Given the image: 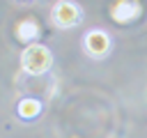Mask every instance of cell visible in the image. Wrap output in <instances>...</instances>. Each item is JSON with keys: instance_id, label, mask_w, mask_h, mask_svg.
Masks as SVG:
<instances>
[{"instance_id": "obj_2", "label": "cell", "mask_w": 147, "mask_h": 138, "mask_svg": "<svg viewBox=\"0 0 147 138\" xmlns=\"http://www.w3.org/2000/svg\"><path fill=\"white\" fill-rule=\"evenodd\" d=\"M53 21H55V25H60V28H71V25H76V23L80 21V7H78L76 2L62 0V2H57V5L53 7Z\"/></svg>"}, {"instance_id": "obj_6", "label": "cell", "mask_w": 147, "mask_h": 138, "mask_svg": "<svg viewBox=\"0 0 147 138\" xmlns=\"http://www.w3.org/2000/svg\"><path fill=\"white\" fill-rule=\"evenodd\" d=\"M39 110H41V103L37 99H23L18 103V115L21 117H34V115H39Z\"/></svg>"}, {"instance_id": "obj_4", "label": "cell", "mask_w": 147, "mask_h": 138, "mask_svg": "<svg viewBox=\"0 0 147 138\" xmlns=\"http://www.w3.org/2000/svg\"><path fill=\"white\" fill-rule=\"evenodd\" d=\"M140 14V5L138 2H129V0H119L110 7V16L117 23H129Z\"/></svg>"}, {"instance_id": "obj_3", "label": "cell", "mask_w": 147, "mask_h": 138, "mask_svg": "<svg viewBox=\"0 0 147 138\" xmlns=\"http://www.w3.org/2000/svg\"><path fill=\"white\" fill-rule=\"evenodd\" d=\"M85 48H87V53L92 57H103L108 53V48H110V39L101 30H90L85 34Z\"/></svg>"}, {"instance_id": "obj_1", "label": "cell", "mask_w": 147, "mask_h": 138, "mask_svg": "<svg viewBox=\"0 0 147 138\" xmlns=\"http://www.w3.org/2000/svg\"><path fill=\"white\" fill-rule=\"evenodd\" d=\"M21 67L28 74H44L51 67V51L41 44H32L21 55Z\"/></svg>"}, {"instance_id": "obj_5", "label": "cell", "mask_w": 147, "mask_h": 138, "mask_svg": "<svg viewBox=\"0 0 147 138\" xmlns=\"http://www.w3.org/2000/svg\"><path fill=\"white\" fill-rule=\"evenodd\" d=\"M37 34H39V23H37L34 18H25V21H21V23L16 25V37L23 39V41L34 39Z\"/></svg>"}]
</instances>
